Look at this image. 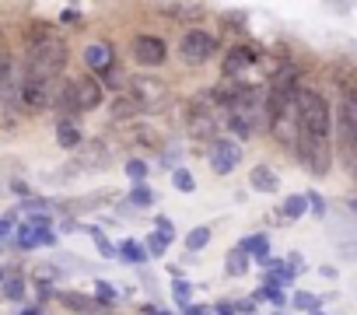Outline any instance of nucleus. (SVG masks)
Here are the masks:
<instances>
[{
	"mask_svg": "<svg viewBox=\"0 0 357 315\" xmlns=\"http://www.w3.org/2000/svg\"><path fill=\"white\" fill-rule=\"evenodd\" d=\"M294 116H298V140L329 144V133H333V112H329V102H326L319 91L301 88V91H298Z\"/></svg>",
	"mask_w": 357,
	"mask_h": 315,
	"instance_id": "nucleus-1",
	"label": "nucleus"
},
{
	"mask_svg": "<svg viewBox=\"0 0 357 315\" xmlns=\"http://www.w3.org/2000/svg\"><path fill=\"white\" fill-rule=\"evenodd\" d=\"M22 315H39V308H29V312H22Z\"/></svg>",
	"mask_w": 357,
	"mask_h": 315,
	"instance_id": "nucleus-37",
	"label": "nucleus"
},
{
	"mask_svg": "<svg viewBox=\"0 0 357 315\" xmlns=\"http://www.w3.org/2000/svg\"><path fill=\"white\" fill-rule=\"evenodd\" d=\"M4 294H8L11 301H22V298H25V280H18V277H8V280H4Z\"/></svg>",
	"mask_w": 357,
	"mask_h": 315,
	"instance_id": "nucleus-28",
	"label": "nucleus"
},
{
	"mask_svg": "<svg viewBox=\"0 0 357 315\" xmlns=\"http://www.w3.org/2000/svg\"><path fill=\"white\" fill-rule=\"evenodd\" d=\"M273 315H280V312H273Z\"/></svg>",
	"mask_w": 357,
	"mask_h": 315,
	"instance_id": "nucleus-40",
	"label": "nucleus"
},
{
	"mask_svg": "<svg viewBox=\"0 0 357 315\" xmlns=\"http://www.w3.org/2000/svg\"><path fill=\"white\" fill-rule=\"evenodd\" d=\"M183 315H211V312L200 308V305H190V308H183Z\"/></svg>",
	"mask_w": 357,
	"mask_h": 315,
	"instance_id": "nucleus-34",
	"label": "nucleus"
},
{
	"mask_svg": "<svg viewBox=\"0 0 357 315\" xmlns=\"http://www.w3.org/2000/svg\"><path fill=\"white\" fill-rule=\"evenodd\" d=\"M130 203H133V207H151V203H154L151 186H147V183H137V186L130 190Z\"/></svg>",
	"mask_w": 357,
	"mask_h": 315,
	"instance_id": "nucleus-23",
	"label": "nucleus"
},
{
	"mask_svg": "<svg viewBox=\"0 0 357 315\" xmlns=\"http://www.w3.org/2000/svg\"><path fill=\"white\" fill-rule=\"evenodd\" d=\"M315 315H322V312H315Z\"/></svg>",
	"mask_w": 357,
	"mask_h": 315,
	"instance_id": "nucleus-39",
	"label": "nucleus"
},
{
	"mask_svg": "<svg viewBox=\"0 0 357 315\" xmlns=\"http://www.w3.org/2000/svg\"><path fill=\"white\" fill-rule=\"evenodd\" d=\"M144 249H147V256H165V249H168V242L154 231V235H147V242H144Z\"/></svg>",
	"mask_w": 357,
	"mask_h": 315,
	"instance_id": "nucleus-30",
	"label": "nucleus"
},
{
	"mask_svg": "<svg viewBox=\"0 0 357 315\" xmlns=\"http://www.w3.org/2000/svg\"><path fill=\"white\" fill-rule=\"evenodd\" d=\"M238 245H242L245 252H252V256H256L259 263H270V238H266V235H252V238H242Z\"/></svg>",
	"mask_w": 357,
	"mask_h": 315,
	"instance_id": "nucleus-18",
	"label": "nucleus"
},
{
	"mask_svg": "<svg viewBox=\"0 0 357 315\" xmlns=\"http://www.w3.org/2000/svg\"><path fill=\"white\" fill-rule=\"evenodd\" d=\"M308 214V197L305 193H291L287 200H284V217L287 221H301Z\"/></svg>",
	"mask_w": 357,
	"mask_h": 315,
	"instance_id": "nucleus-17",
	"label": "nucleus"
},
{
	"mask_svg": "<svg viewBox=\"0 0 357 315\" xmlns=\"http://www.w3.org/2000/svg\"><path fill=\"white\" fill-rule=\"evenodd\" d=\"M259 63V49H252V46H235L228 56H225V63H221V70H225V77L228 81H235L238 74H245L249 67H256Z\"/></svg>",
	"mask_w": 357,
	"mask_h": 315,
	"instance_id": "nucleus-10",
	"label": "nucleus"
},
{
	"mask_svg": "<svg viewBox=\"0 0 357 315\" xmlns=\"http://www.w3.org/2000/svg\"><path fill=\"white\" fill-rule=\"evenodd\" d=\"M249 183H252L256 193H277V190H280V179H277V172H273L270 165H256V169L249 172Z\"/></svg>",
	"mask_w": 357,
	"mask_h": 315,
	"instance_id": "nucleus-14",
	"label": "nucleus"
},
{
	"mask_svg": "<svg viewBox=\"0 0 357 315\" xmlns=\"http://www.w3.org/2000/svg\"><path fill=\"white\" fill-rule=\"evenodd\" d=\"M266 266H270V277H277V284H291V280H294V270H291V263L270 259Z\"/></svg>",
	"mask_w": 357,
	"mask_h": 315,
	"instance_id": "nucleus-25",
	"label": "nucleus"
},
{
	"mask_svg": "<svg viewBox=\"0 0 357 315\" xmlns=\"http://www.w3.org/2000/svg\"><path fill=\"white\" fill-rule=\"evenodd\" d=\"M130 84H126V91L147 109V105H158L161 98H165V84L158 81V77H147V74H133V77H126Z\"/></svg>",
	"mask_w": 357,
	"mask_h": 315,
	"instance_id": "nucleus-9",
	"label": "nucleus"
},
{
	"mask_svg": "<svg viewBox=\"0 0 357 315\" xmlns=\"http://www.w3.org/2000/svg\"><path fill=\"white\" fill-rule=\"evenodd\" d=\"M242 165V147L235 140H214L211 144V169L218 176H231Z\"/></svg>",
	"mask_w": 357,
	"mask_h": 315,
	"instance_id": "nucleus-8",
	"label": "nucleus"
},
{
	"mask_svg": "<svg viewBox=\"0 0 357 315\" xmlns=\"http://www.w3.org/2000/svg\"><path fill=\"white\" fill-rule=\"evenodd\" d=\"M18 98H22V105H25L29 112H43V109H50V102H53V81L29 70V74L18 81Z\"/></svg>",
	"mask_w": 357,
	"mask_h": 315,
	"instance_id": "nucleus-6",
	"label": "nucleus"
},
{
	"mask_svg": "<svg viewBox=\"0 0 357 315\" xmlns=\"http://www.w3.org/2000/svg\"><path fill=\"white\" fill-rule=\"evenodd\" d=\"M0 280H4V273H0Z\"/></svg>",
	"mask_w": 357,
	"mask_h": 315,
	"instance_id": "nucleus-38",
	"label": "nucleus"
},
{
	"mask_svg": "<svg viewBox=\"0 0 357 315\" xmlns=\"http://www.w3.org/2000/svg\"><path fill=\"white\" fill-rule=\"evenodd\" d=\"M308 197V210L315 214V217H326V200L319 197V193H305Z\"/></svg>",
	"mask_w": 357,
	"mask_h": 315,
	"instance_id": "nucleus-31",
	"label": "nucleus"
},
{
	"mask_svg": "<svg viewBox=\"0 0 357 315\" xmlns=\"http://www.w3.org/2000/svg\"><path fill=\"white\" fill-rule=\"evenodd\" d=\"M56 140H60V147H81V126L70 123V119H60L56 123Z\"/></svg>",
	"mask_w": 357,
	"mask_h": 315,
	"instance_id": "nucleus-16",
	"label": "nucleus"
},
{
	"mask_svg": "<svg viewBox=\"0 0 357 315\" xmlns=\"http://www.w3.org/2000/svg\"><path fill=\"white\" fill-rule=\"evenodd\" d=\"M340 256H343V259H354V263H357V245H343V249H340Z\"/></svg>",
	"mask_w": 357,
	"mask_h": 315,
	"instance_id": "nucleus-33",
	"label": "nucleus"
},
{
	"mask_svg": "<svg viewBox=\"0 0 357 315\" xmlns=\"http://www.w3.org/2000/svg\"><path fill=\"white\" fill-rule=\"evenodd\" d=\"M84 63L91 67V70H98L102 77L116 67V56H112V46L109 43H91L88 49H84Z\"/></svg>",
	"mask_w": 357,
	"mask_h": 315,
	"instance_id": "nucleus-11",
	"label": "nucleus"
},
{
	"mask_svg": "<svg viewBox=\"0 0 357 315\" xmlns=\"http://www.w3.org/2000/svg\"><path fill=\"white\" fill-rule=\"evenodd\" d=\"M144 312H147V315H172V312H165V308H154V305H144Z\"/></svg>",
	"mask_w": 357,
	"mask_h": 315,
	"instance_id": "nucleus-35",
	"label": "nucleus"
},
{
	"mask_svg": "<svg viewBox=\"0 0 357 315\" xmlns=\"http://www.w3.org/2000/svg\"><path fill=\"white\" fill-rule=\"evenodd\" d=\"M130 49H133V60L144 67H161L168 60V46L161 36H133Z\"/></svg>",
	"mask_w": 357,
	"mask_h": 315,
	"instance_id": "nucleus-7",
	"label": "nucleus"
},
{
	"mask_svg": "<svg viewBox=\"0 0 357 315\" xmlns=\"http://www.w3.org/2000/svg\"><path fill=\"white\" fill-rule=\"evenodd\" d=\"M158 235H161V238L172 245V238H175V228H172V221H168V217H158Z\"/></svg>",
	"mask_w": 357,
	"mask_h": 315,
	"instance_id": "nucleus-32",
	"label": "nucleus"
},
{
	"mask_svg": "<svg viewBox=\"0 0 357 315\" xmlns=\"http://www.w3.org/2000/svg\"><path fill=\"white\" fill-rule=\"evenodd\" d=\"M207 245H211V228H190L186 249H190V252H200V249H207Z\"/></svg>",
	"mask_w": 357,
	"mask_h": 315,
	"instance_id": "nucleus-21",
	"label": "nucleus"
},
{
	"mask_svg": "<svg viewBox=\"0 0 357 315\" xmlns=\"http://www.w3.org/2000/svg\"><path fill=\"white\" fill-rule=\"evenodd\" d=\"M102 98H105L102 81H95V77H77V81H67V84H63V91H60L56 102H60L63 112H91V109L102 105Z\"/></svg>",
	"mask_w": 357,
	"mask_h": 315,
	"instance_id": "nucleus-3",
	"label": "nucleus"
},
{
	"mask_svg": "<svg viewBox=\"0 0 357 315\" xmlns=\"http://www.w3.org/2000/svg\"><path fill=\"white\" fill-rule=\"evenodd\" d=\"M126 176H130V183L137 186V183H144V176H147V165L140 162V158H133V162H126Z\"/></svg>",
	"mask_w": 357,
	"mask_h": 315,
	"instance_id": "nucleus-29",
	"label": "nucleus"
},
{
	"mask_svg": "<svg viewBox=\"0 0 357 315\" xmlns=\"http://www.w3.org/2000/svg\"><path fill=\"white\" fill-rule=\"evenodd\" d=\"M319 305H322V301H319L315 294H308V291H298V294H294V308H301V312H308V315H315Z\"/></svg>",
	"mask_w": 357,
	"mask_h": 315,
	"instance_id": "nucleus-26",
	"label": "nucleus"
},
{
	"mask_svg": "<svg viewBox=\"0 0 357 315\" xmlns=\"http://www.w3.org/2000/svg\"><path fill=\"white\" fill-rule=\"evenodd\" d=\"M119 259H126V263H144L147 259V249H144V242H133V238H126L123 245H119Z\"/></svg>",
	"mask_w": 357,
	"mask_h": 315,
	"instance_id": "nucleus-19",
	"label": "nucleus"
},
{
	"mask_svg": "<svg viewBox=\"0 0 357 315\" xmlns=\"http://www.w3.org/2000/svg\"><path fill=\"white\" fill-rule=\"evenodd\" d=\"M218 39L204 29H190L183 39H178V60H183L186 67H204L218 56Z\"/></svg>",
	"mask_w": 357,
	"mask_h": 315,
	"instance_id": "nucleus-4",
	"label": "nucleus"
},
{
	"mask_svg": "<svg viewBox=\"0 0 357 315\" xmlns=\"http://www.w3.org/2000/svg\"><path fill=\"white\" fill-rule=\"evenodd\" d=\"M140 112H144V105H140L130 91L119 95V98L112 102V116H116V119H130V116H140Z\"/></svg>",
	"mask_w": 357,
	"mask_h": 315,
	"instance_id": "nucleus-15",
	"label": "nucleus"
},
{
	"mask_svg": "<svg viewBox=\"0 0 357 315\" xmlns=\"http://www.w3.org/2000/svg\"><path fill=\"white\" fill-rule=\"evenodd\" d=\"M11 231V217H0V235H8Z\"/></svg>",
	"mask_w": 357,
	"mask_h": 315,
	"instance_id": "nucleus-36",
	"label": "nucleus"
},
{
	"mask_svg": "<svg viewBox=\"0 0 357 315\" xmlns=\"http://www.w3.org/2000/svg\"><path fill=\"white\" fill-rule=\"evenodd\" d=\"M172 294H175V301H178V308H190V298H193V287L183 280V277H175L172 280Z\"/></svg>",
	"mask_w": 357,
	"mask_h": 315,
	"instance_id": "nucleus-24",
	"label": "nucleus"
},
{
	"mask_svg": "<svg viewBox=\"0 0 357 315\" xmlns=\"http://www.w3.org/2000/svg\"><path fill=\"white\" fill-rule=\"evenodd\" d=\"M95 301L105 305V308H112V301H116V287L105 284V280H98V284H95Z\"/></svg>",
	"mask_w": 357,
	"mask_h": 315,
	"instance_id": "nucleus-27",
	"label": "nucleus"
},
{
	"mask_svg": "<svg viewBox=\"0 0 357 315\" xmlns=\"http://www.w3.org/2000/svg\"><path fill=\"white\" fill-rule=\"evenodd\" d=\"M60 301H63V308H70L77 315H105V312H112V308H105V305L91 301L88 294H77V291H60Z\"/></svg>",
	"mask_w": 357,
	"mask_h": 315,
	"instance_id": "nucleus-13",
	"label": "nucleus"
},
{
	"mask_svg": "<svg viewBox=\"0 0 357 315\" xmlns=\"http://www.w3.org/2000/svg\"><path fill=\"white\" fill-rule=\"evenodd\" d=\"M245 270H249V252H245L242 245H235V249L228 252V273H231V277H245Z\"/></svg>",
	"mask_w": 357,
	"mask_h": 315,
	"instance_id": "nucleus-20",
	"label": "nucleus"
},
{
	"mask_svg": "<svg viewBox=\"0 0 357 315\" xmlns=\"http://www.w3.org/2000/svg\"><path fill=\"white\" fill-rule=\"evenodd\" d=\"M172 186H175L178 193H193V190H197V179H193L190 169H175V172H172Z\"/></svg>",
	"mask_w": 357,
	"mask_h": 315,
	"instance_id": "nucleus-22",
	"label": "nucleus"
},
{
	"mask_svg": "<svg viewBox=\"0 0 357 315\" xmlns=\"http://www.w3.org/2000/svg\"><path fill=\"white\" fill-rule=\"evenodd\" d=\"M190 133L197 140H218V116L211 109H193L190 116Z\"/></svg>",
	"mask_w": 357,
	"mask_h": 315,
	"instance_id": "nucleus-12",
	"label": "nucleus"
},
{
	"mask_svg": "<svg viewBox=\"0 0 357 315\" xmlns=\"http://www.w3.org/2000/svg\"><path fill=\"white\" fill-rule=\"evenodd\" d=\"M336 126H340L343 158L354 165V162H357V95H354V91L343 95V105H340V112H336Z\"/></svg>",
	"mask_w": 357,
	"mask_h": 315,
	"instance_id": "nucleus-5",
	"label": "nucleus"
},
{
	"mask_svg": "<svg viewBox=\"0 0 357 315\" xmlns=\"http://www.w3.org/2000/svg\"><path fill=\"white\" fill-rule=\"evenodd\" d=\"M63 67H67V43L53 29H39L32 36V46H29V70L56 81L63 74Z\"/></svg>",
	"mask_w": 357,
	"mask_h": 315,
	"instance_id": "nucleus-2",
	"label": "nucleus"
}]
</instances>
